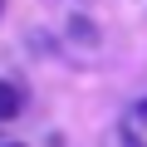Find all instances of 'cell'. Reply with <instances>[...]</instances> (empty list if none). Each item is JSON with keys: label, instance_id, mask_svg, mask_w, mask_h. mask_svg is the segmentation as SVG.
Here are the masks:
<instances>
[{"label": "cell", "instance_id": "obj_1", "mask_svg": "<svg viewBox=\"0 0 147 147\" xmlns=\"http://www.w3.org/2000/svg\"><path fill=\"white\" fill-rule=\"evenodd\" d=\"M20 108H25V93H20L15 84L0 79V123H15V118H20Z\"/></svg>", "mask_w": 147, "mask_h": 147}, {"label": "cell", "instance_id": "obj_2", "mask_svg": "<svg viewBox=\"0 0 147 147\" xmlns=\"http://www.w3.org/2000/svg\"><path fill=\"white\" fill-rule=\"evenodd\" d=\"M137 118H147V98H142V103H137Z\"/></svg>", "mask_w": 147, "mask_h": 147}, {"label": "cell", "instance_id": "obj_3", "mask_svg": "<svg viewBox=\"0 0 147 147\" xmlns=\"http://www.w3.org/2000/svg\"><path fill=\"white\" fill-rule=\"evenodd\" d=\"M5 147H20V142H5Z\"/></svg>", "mask_w": 147, "mask_h": 147}]
</instances>
